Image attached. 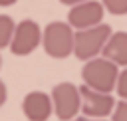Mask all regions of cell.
<instances>
[{"mask_svg":"<svg viewBox=\"0 0 127 121\" xmlns=\"http://www.w3.org/2000/svg\"><path fill=\"white\" fill-rule=\"evenodd\" d=\"M0 67H2V58H0Z\"/></svg>","mask_w":127,"mask_h":121,"instance_id":"18","label":"cell"},{"mask_svg":"<svg viewBox=\"0 0 127 121\" xmlns=\"http://www.w3.org/2000/svg\"><path fill=\"white\" fill-rule=\"evenodd\" d=\"M117 67L119 65H115L111 60L95 56V58L87 60L83 69H81L83 83L91 89L111 93V89H115V81H117V75H119Z\"/></svg>","mask_w":127,"mask_h":121,"instance_id":"1","label":"cell"},{"mask_svg":"<svg viewBox=\"0 0 127 121\" xmlns=\"http://www.w3.org/2000/svg\"><path fill=\"white\" fill-rule=\"evenodd\" d=\"M6 97H8V89H6V85H4V81L0 79V107L4 105V101H6Z\"/></svg>","mask_w":127,"mask_h":121,"instance_id":"14","label":"cell"},{"mask_svg":"<svg viewBox=\"0 0 127 121\" xmlns=\"http://www.w3.org/2000/svg\"><path fill=\"white\" fill-rule=\"evenodd\" d=\"M52 107H54V113L60 121H69L77 115L79 111V89L69 83V81H62L58 85H54L52 93Z\"/></svg>","mask_w":127,"mask_h":121,"instance_id":"4","label":"cell"},{"mask_svg":"<svg viewBox=\"0 0 127 121\" xmlns=\"http://www.w3.org/2000/svg\"><path fill=\"white\" fill-rule=\"evenodd\" d=\"M69 121H103V119H95V117H73V119H69Z\"/></svg>","mask_w":127,"mask_h":121,"instance_id":"15","label":"cell"},{"mask_svg":"<svg viewBox=\"0 0 127 121\" xmlns=\"http://www.w3.org/2000/svg\"><path fill=\"white\" fill-rule=\"evenodd\" d=\"M103 58L111 60L115 65L127 67V32H113L109 34L107 42L101 48Z\"/></svg>","mask_w":127,"mask_h":121,"instance_id":"9","label":"cell"},{"mask_svg":"<svg viewBox=\"0 0 127 121\" xmlns=\"http://www.w3.org/2000/svg\"><path fill=\"white\" fill-rule=\"evenodd\" d=\"M14 26L16 24L8 14H0V50L8 48V44L12 40V34H14Z\"/></svg>","mask_w":127,"mask_h":121,"instance_id":"10","label":"cell"},{"mask_svg":"<svg viewBox=\"0 0 127 121\" xmlns=\"http://www.w3.org/2000/svg\"><path fill=\"white\" fill-rule=\"evenodd\" d=\"M103 8L115 16H123L127 14V0H101Z\"/></svg>","mask_w":127,"mask_h":121,"instance_id":"11","label":"cell"},{"mask_svg":"<svg viewBox=\"0 0 127 121\" xmlns=\"http://www.w3.org/2000/svg\"><path fill=\"white\" fill-rule=\"evenodd\" d=\"M22 111L28 121H48L54 113L52 97L44 91H30L22 99Z\"/></svg>","mask_w":127,"mask_h":121,"instance_id":"8","label":"cell"},{"mask_svg":"<svg viewBox=\"0 0 127 121\" xmlns=\"http://www.w3.org/2000/svg\"><path fill=\"white\" fill-rule=\"evenodd\" d=\"M103 12H105V8L101 2L83 0V2L71 6V10L67 12V24L75 30L89 28V26H95L103 20Z\"/></svg>","mask_w":127,"mask_h":121,"instance_id":"7","label":"cell"},{"mask_svg":"<svg viewBox=\"0 0 127 121\" xmlns=\"http://www.w3.org/2000/svg\"><path fill=\"white\" fill-rule=\"evenodd\" d=\"M42 44V30L34 20H22L14 26V34L10 40V52L14 56H28Z\"/></svg>","mask_w":127,"mask_h":121,"instance_id":"6","label":"cell"},{"mask_svg":"<svg viewBox=\"0 0 127 121\" xmlns=\"http://www.w3.org/2000/svg\"><path fill=\"white\" fill-rule=\"evenodd\" d=\"M62 4H65V6H73V4H79V2H83V0H60Z\"/></svg>","mask_w":127,"mask_h":121,"instance_id":"17","label":"cell"},{"mask_svg":"<svg viewBox=\"0 0 127 121\" xmlns=\"http://www.w3.org/2000/svg\"><path fill=\"white\" fill-rule=\"evenodd\" d=\"M79 89V109L83 111L85 117H95V119H105L107 115H111L113 107H115V99L111 93H105V91H97V89H91L87 87L85 83Z\"/></svg>","mask_w":127,"mask_h":121,"instance_id":"5","label":"cell"},{"mask_svg":"<svg viewBox=\"0 0 127 121\" xmlns=\"http://www.w3.org/2000/svg\"><path fill=\"white\" fill-rule=\"evenodd\" d=\"M115 89H117V93H119L121 99H127V67L123 71H119L117 81H115Z\"/></svg>","mask_w":127,"mask_h":121,"instance_id":"13","label":"cell"},{"mask_svg":"<svg viewBox=\"0 0 127 121\" xmlns=\"http://www.w3.org/2000/svg\"><path fill=\"white\" fill-rule=\"evenodd\" d=\"M111 113H113L111 121H127V99H121L119 103H115Z\"/></svg>","mask_w":127,"mask_h":121,"instance_id":"12","label":"cell"},{"mask_svg":"<svg viewBox=\"0 0 127 121\" xmlns=\"http://www.w3.org/2000/svg\"><path fill=\"white\" fill-rule=\"evenodd\" d=\"M42 46L54 60H64L73 52V28L67 22H52L42 32Z\"/></svg>","mask_w":127,"mask_h":121,"instance_id":"3","label":"cell"},{"mask_svg":"<svg viewBox=\"0 0 127 121\" xmlns=\"http://www.w3.org/2000/svg\"><path fill=\"white\" fill-rule=\"evenodd\" d=\"M109 34H111V26L101 24V22L73 32V52L71 54L81 61L95 58L97 54H101V48L107 42Z\"/></svg>","mask_w":127,"mask_h":121,"instance_id":"2","label":"cell"},{"mask_svg":"<svg viewBox=\"0 0 127 121\" xmlns=\"http://www.w3.org/2000/svg\"><path fill=\"white\" fill-rule=\"evenodd\" d=\"M18 0H0V6L2 8H6V6H12V4H16Z\"/></svg>","mask_w":127,"mask_h":121,"instance_id":"16","label":"cell"}]
</instances>
